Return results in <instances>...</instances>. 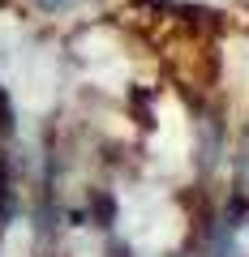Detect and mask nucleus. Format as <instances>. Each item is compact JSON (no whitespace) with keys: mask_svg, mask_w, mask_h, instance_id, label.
<instances>
[{"mask_svg":"<svg viewBox=\"0 0 249 257\" xmlns=\"http://www.w3.org/2000/svg\"><path fill=\"white\" fill-rule=\"evenodd\" d=\"M39 5H43V9H56V13H60V9H69V5H77V0H39Z\"/></svg>","mask_w":249,"mask_h":257,"instance_id":"nucleus-1","label":"nucleus"}]
</instances>
